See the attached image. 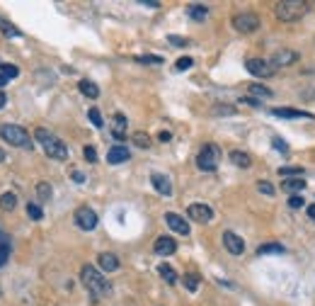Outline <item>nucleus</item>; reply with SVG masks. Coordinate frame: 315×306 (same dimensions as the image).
<instances>
[{
  "label": "nucleus",
  "instance_id": "f257e3e1",
  "mask_svg": "<svg viewBox=\"0 0 315 306\" xmlns=\"http://www.w3.org/2000/svg\"><path fill=\"white\" fill-rule=\"evenodd\" d=\"M34 139L41 144V149H44V153H47L49 158H54V160H65V158H68V146H65L58 136H54L49 129L39 127V129L34 131Z\"/></svg>",
  "mask_w": 315,
  "mask_h": 306
},
{
  "label": "nucleus",
  "instance_id": "f03ea898",
  "mask_svg": "<svg viewBox=\"0 0 315 306\" xmlns=\"http://www.w3.org/2000/svg\"><path fill=\"white\" fill-rule=\"evenodd\" d=\"M80 279H83L85 289H87L93 297H104V294L109 292V282H107L102 272L95 270L93 265H85V268L80 270Z\"/></svg>",
  "mask_w": 315,
  "mask_h": 306
},
{
  "label": "nucleus",
  "instance_id": "7ed1b4c3",
  "mask_svg": "<svg viewBox=\"0 0 315 306\" xmlns=\"http://www.w3.org/2000/svg\"><path fill=\"white\" fill-rule=\"evenodd\" d=\"M0 139H5L8 144L17 146V149H32V136L25 127L19 124H0Z\"/></svg>",
  "mask_w": 315,
  "mask_h": 306
},
{
  "label": "nucleus",
  "instance_id": "20e7f679",
  "mask_svg": "<svg viewBox=\"0 0 315 306\" xmlns=\"http://www.w3.org/2000/svg\"><path fill=\"white\" fill-rule=\"evenodd\" d=\"M274 12L281 22H296L308 12V3L303 0H284V3H277L274 5Z\"/></svg>",
  "mask_w": 315,
  "mask_h": 306
},
{
  "label": "nucleus",
  "instance_id": "39448f33",
  "mask_svg": "<svg viewBox=\"0 0 315 306\" xmlns=\"http://www.w3.org/2000/svg\"><path fill=\"white\" fill-rule=\"evenodd\" d=\"M218 163H221V149L216 144H204L201 151L196 153V168L204 173H211L218 168Z\"/></svg>",
  "mask_w": 315,
  "mask_h": 306
},
{
  "label": "nucleus",
  "instance_id": "423d86ee",
  "mask_svg": "<svg viewBox=\"0 0 315 306\" xmlns=\"http://www.w3.org/2000/svg\"><path fill=\"white\" fill-rule=\"evenodd\" d=\"M233 27L238 32H242V34H252V32L260 29V17L255 12H238L233 17Z\"/></svg>",
  "mask_w": 315,
  "mask_h": 306
},
{
  "label": "nucleus",
  "instance_id": "0eeeda50",
  "mask_svg": "<svg viewBox=\"0 0 315 306\" xmlns=\"http://www.w3.org/2000/svg\"><path fill=\"white\" fill-rule=\"evenodd\" d=\"M75 223H78V229H83V231H93V229H97V214L90 209V207H78L73 214Z\"/></svg>",
  "mask_w": 315,
  "mask_h": 306
},
{
  "label": "nucleus",
  "instance_id": "6e6552de",
  "mask_svg": "<svg viewBox=\"0 0 315 306\" xmlns=\"http://www.w3.org/2000/svg\"><path fill=\"white\" fill-rule=\"evenodd\" d=\"M245 68H248L252 75H257V78H269V75L274 73L272 61H264V58H250V61L245 64Z\"/></svg>",
  "mask_w": 315,
  "mask_h": 306
},
{
  "label": "nucleus",
  "instance_id": "1a4fd4ad",
  "mask_svg": "<svg viewBox=\"0 0 315 306\" xmlns=\"http://www.w3.org/2000/svg\"><path fill=\"white\" fill-rule=\"evenodd\" d=\"M187 214H189V219L192 221H199V223H209L213 219V209L209 207V204H189V209H187Z\"/></svg>",
  "mask_w": 315,
  "mask_h": 306
},
{
  "label": "nucleus",
  "instance_id": "9d476101",
  "mask_svg": "<svg viewBox=\"0 0 315 306\" xmlns=\"http://www.w3.org/2000/svg\"><path fill=\"white\" fill-rule=\"evenodd\" d=\"M223 246H226V248H228V253H233V255H240V253L245 251V241H242L238 233H233V231L223 233Z\"/></svg>",
  "mask_w": 315,
  "mask_h": 306
},
{
  "label": "nucleus",
  "instance_id": "9b49d317",
  "mask_svg": "<svg viewBox=\"0 0 315 306\" xmlns=\"http://www.w3.org/2000/svg\"><path fill=\"white\" fill-rule=\"evenodd\" d=\"M165 223L175 233H182V236H187V233H189V223H187L185 219H182L179 214H175V212H167L165 214Z\"/></svg>",
  "mask_w": 315,
  "mask_h": 306
},
{
  "label": "nucleus",
  "instance_id": "f8f14e48",
  "mask_svg": "<svg viewBox=\"0 0 315 306\" xmlns=\"http://www.w3.org/2000/svg\"><path fill=\"white\" fill-rule=\"evenodd\" d=\"M155 253L158 255H172V253L177 251V241L172 238V236H160V238H155Z\"/></svg>",
  "mask_w": 315,
  "mask_h": 306
},
{
  "label": "nucleus",
  "instance_id": "ddd939ff",
  "mask_svg": "<svg viewBox=\"0 0 315 306\" xmlns=\"http://www.w3.org/2000/svg\"><path fill=\"white\" fill-rule=\"evenodd\" d=\"M131 153L126 146H121V144H117V146H111L109 153H107V163H111V166H119V163H124V160H129Z\"/></svg>",
  "mask_w": 315,
  "mask_h": 306
},
{
  "label": "nucleus",
  "instance_id": "4468645a",
  "mask_svg": "<svg viewBox=\"0 0 315 306\" xmlns=\"http://www.w3.org/2000/svg\"><path fill=\"white\" fill-rule=\"evenodd\" d=\"M150 182H153V187H155V192H160V195L170 197L172 195V185H170V177L163 175V173H153L150 175Z\"/></svg>",
  "mask_w": 315,
  "mask_h": 306
},
{
  "label": "nucleus",
  "instance_id": "2eb2a0df",
  "mask_svg": "<svg viewBox=\"0 0 315 306\" xmlns=\"http://www.w3.org/2000/svg\"><path fill=\"white\" fill-rule=\"evenodd\" d=\"M274 117H286V119H315L310 112H303V110H288V107H277L272 110Z\"/></svg>",
  "mask_w": 315,
  "mask_h": 306
},
{
  "label": "nucleus",
  "instance_id": "dca6fc26",
  "mask_svg": "<svg viewBox=\"0 0 315 306\" xmlns=\"http://www.w3.org/2000/svg\"><path fill=\"white\" fill-rule=\"evenodd\" d=\"M298 61V54L296 51H291V49H284V51H277L274 58H272V66L277 68V66H294Z\"/></svg>",
  "mask_w": 315,
  "mask_h": 306
},
{
  "label": "nucleus",
  "instance_id": "f3484780",
  "mask_svg": "<svg viewBox=\"0 0 315 306\" xmlns=\"http://www.w3.org/2000/svg\"><path fill=\"white\" fill-rule=\"evenodd\" d=\"M97 262H100V268H102L104 272H114V270H119V258H117L114 253H102V255L97 258Z\"/></svg>",
  "mask_w": 315,
  "mask_h": 306
},
{
  "label": "nucleus",
  "instance_id": "a211bd4d",
  "mask_svg": "<svg viewBox=\"0 0 315 306\" xmlns=\"http://www.w3.org/2000/svg\"><path fill=\"white\" fill-rule=\"evenodd\" d=\"M111 134H114V139L117 141H124V136H126V117L124 114H114V127H111Z\"/></svg>",
  "mask_w": 315,
  "mask_h": 306
},
{
  "label": "nucleus",
  "instance_id": "6ab92c4d",
  "mask_svg": "<svg viewBox=\"0 0 315 306\" xmlns=\"http://www.w3.org/2000/svg\"><path fill=\"white\" fill-rule=\"evenodd\" d=\"M187 15L192 19H196V22H201V19H206V15H209V8H206V5H199V3H192V5H187Z\"/></svg>",
  "mask_w": 315,
  "mask_h": 306
},
{
  "label": "nucleus",
  "instance_id": "aec40b11",
  "mask_svg": "<svg viewBox=\"0 0 315 306\" xmlns=\"http://www.w3.org/2000/svg\"><path fill=\"white\" fill-rule=\"evenodd\" d=\"M306 190V182L303 177H291V180H284V192H291V195H298Z\"/></svg>",
  "mask_w": 315,
  "mask_h": 306
},
{
  "label": "nucleus",
  "instance_id": "412c9836",
  "mask_svg": "<svg viewBox=\"0 0 315 306\" xmlns=\"http://www.w3.org/2000/svg\"><path fill=\"white\" fill-rule=\"evenodd\" d=\"M17 207V195L15 192H3L0 195V209L3 212H12Z\"/></svg>",
  "mask_w": 315,
  "mask_h": 306
},
{
  "label": "nucleus",
  "instance_id": "4be33fe9",
  "mask_svg": "<svg viewBox=\"0 0 315 306\" xmlns=\"http://www.w3.org/2000/svg\"><path fill=\"white\" fill-rule=\"evenodd\" d=\"M78 88H80V93H83L85 97H90V100H97V97H100V88L95 83H90V80H80Z\"/></svg>",
  "mask_w": 315,
  "mask_h": 306
},
{
  "label": "nucleus",
  "instance_id": "5701e85b",
  "mask_svg": "<svg viewBox=\"0 0 315 306\" xmlns=\"http://www.w3.org/2000/svg\"><path fill=\"white\" fill-rule=\"evenodd\" d=\"M231 163H235L238 168H250L252 160L248 153H242V151H231Z\"/></svg>",
  "mask_w": 315,
  "mask_h": 306
},
{
  "label": "nucleus",
  "instance_id": "b1692460",
  "mask_svg": "<svg viewBox=\"0 0 315 306\" xmlns=\"http://www.w3.org/2000/svg\"><path fill=\"white\" fill-rule=\"evenodd\" d=\"M284 253V246L281 243H267V246H260L257 248V255H281Z\"/></svg>",
  "mask_w": 315,
  "mask_h": 306
},
{
  "label": "nucleus",
  "instance_id": "393cba45",
  "mask_svg": "<svg viewBox=\"0 0 315 306\" xmlns=\"http://www.w3.org/2000/svg\"><path fill=\"white\" fill-rule=\"evenodd\" d=\"M8 258H10V238L0 231V268L8 262Z\"/></svg>",
  "mask_w": 315,
  "mask_h": 306
},
{
  "label": "nucleus",
  "instance_id": "a878e982",
  "mask_svg": "<svg viewBox=\"0 0 315 306\" xmlns=\"http://www.w3.org/2000/svg\"><path fill=\"white\" fill-rule=\"evenodd\" d=\"M158 272H160V277L165 279L167 284H175V282H177V272L170 268V265H160V268H158Z\"/></svg>",
  "mask_w": 315,
  "mask_h": 306
},
{
  "label": "nucleus",
  "instance_id": "bb28decb",
  "mask_svg": "<svg viewBox=\"0 0 315 306\" xmlns=\"http://www.w3.org/2000/svg\"><path fill=\"white\" fill-rule=\"evenodd\" d=\"M0 32H3V34H8V37H19V34H22L15 25H10L8 19H3V17H0Z\"/></svg>",
  "mask_w": 315,
  "mask_h": 306
},
{
  "label": "nucleus",
  "instance_id": "cd10ccee",
  "mask_svg": "<svg viewBox=\"0 0 315 306\" xmlns=\"http://www.w3.org/2000/svg\"><path fill=\"white\" fill-rule=\"evenodd\" d=\"M131 139H133V144H136L139 149H148V146H150V136L146 134V131H136Z\"/></svg>",
  "mask_w": 315,
  "mask_h": 306
},
{
  "label": "nucleus",
  "instance_id": "c85d7f7f",
  "mask_svg": "<svg viewBox=\"0 0 315 306\" xmlns=\"http://www.w3.org/2000/svg\"><path fill=\"white\" fill-rule=\"evenodd\" d=\"M37 195H39V199L49 202V199H51V195H54V190H51V185H49V182H39V185H37Z\"/></svg>",
  "mask_w": 315,
  "mask_h": 306
},
{
  "label": "nucleus",
  "instance_id": "c756f323",
  "mask_svg": "<svg viewBox=\"0 0 315 306\" xmlns=\"http://www.w3.org/2000/svg\"><path fill=\"white\" fill-rule=\"evenodd\" d=\"M0 73L5 75V78H17L19 75V68L12 64H0Z\"/></svg>",
  "mask_w": 315,
  "mask_h": 306
},
{
  "label": "nucleus",
  "instance_id": "7c9ffc66",
  "mask_svg": "<svg viewBox=\"0 0 315 306\" xmlns=\"http://www.w3.org/2000/svg\"><path fill=\"white\" fill-rule=\"evenodd\" d=\"M87 117H90V121H93L97 129H102L104 121H102V114H100V110L97 107H90V112H87Z\"/></svg>",
  "mask_w": 315,
  "mask_h": 306
},
{
  "label": "nucleus",
  "instance_id": "2f4dec72",
  "mask_svg": "<svg viewBox=\"0 0 315 306\" xmlns=\"http://www.w3.org/2000/svg\"><path fill=\"white\" fill-rule=\"evenodd\" d=\"M182 282H185V287L189 289V292H196V289H199V277H196V275H192V272H189V275H185V277H182Z\"/></svg>",
  "mask_w": 315,
  "mask_h": 306
},
{
  "label": "nucleus",
  "instance_id": "473e14b6",
  "mask_svg": "<svg viewBox=\"0 0 315 306\" xmlns=\"http://www.w3.org/2000/svg\"><path fill=\"white\" fill-rule=\"evenodd\" d=\"M27 214H29V216H32V219H34V221H39V219L44 216V212H41V207H39V204H34V202H29V204H27Z\"/></svg>",
  "mask_w": 315,
  "mask_h": 306
},
{
  "label": "nucleus",
  "instance_id": "72a5a7b5",
  "mask_svg": "<svg viewBox=\"0 0 315 306\" xmlns=\"http://www.w3.org/2000/svg\"><path fill=\"white\" fill-rule=\"evenodd\" d=\"M250 93L257 95V97H272V90L264 88V85H250Z\"/></svg>",
  "mask_w": 315,
  "mask_h": 306
},
{
  "label": "nucleus",
  "instance_id": "f704fd0d",
  "mask_svg": "<svg viewBox=\"0 0 315 306\" xmlns=\"http://www.w3.org/2000/svg\"><path fill=\"white\" fill-rule=\"evenodd\" d=\"M133 61H139V64H155V66H160L163 64V58H160V56H136V58H133Z\"/></svg>",
  "mask_w": 315,
  "mask_h": 306
},
{
  "label": "nucleus",
  "instance_id": "c9c22d12",
  "mask_svg": "<svg viewBox=\"0 0 315 306\" xmlns=\"http://www.w3.org/2000/svg\"><path fill=\"white\" fill-rule=\"evenodd\" d=\"M192 66H194V61H192L189 56H185V58H179V61L175 64V71H189Z\"/></svg>",
  "mask_w": 315,
  "mask_h": 306
},
{
  "label": "nucleus",
  "instance_id": "e433bc0d",
  "mask_svg": "<svg viewBox=\"0 0 315 306\" xmlns=\"http://www.w3.org/2000/svg\"><path fill=\"white\" fill-rule=\"evenodd\" d=\"M279 175L288 177V175H303V168H279Z\"/></svg>",
  "mask_w": 315,
  "mask_h": 306
},
{
  "label": "nucleus",
  "instance_id": "4c0bfd02",
  "mask_svg": "<svg viewBox=\"0 0 315 306\" xmlns=\"http://www.w3.org/2000/svg\"><path fill=\"white\" fill-rule=\"evenodd\" d=\"M272 144H274V149H277L279 153H288V146H286V141H284V139L274 136V139H272Z\"/></svg>",
  "mask_w": 315,
  "mask_h": 306
},
{
  "label": "nucleus",
  "instance_id": "58836bf2",
  "mask_svg": "<svg viewBox=\"0 0 315 306\" xmlns=\"http://www.w3.org/2000/svg\"><path fill=\"white\" fill-rule=\"evenodd\" d=\"M257 190H260L262 195H274V187L269 185L267 180H260V182H257Z\"/></svg>",
  "mask_w": 315,
  "mask_h": 306
},
{
  "label": "nucleus",
  "instance_id": "ea45409f",
  "mask_svg": "<svg viewBox=\"0 0 315 306\" xmlns=\"http://www.w3.org/2000/svg\"><path fill=\"white\" fill-rule=\"evenodd\" d=\"M288 207H291V209H301V207H303V197H301V195H291V197H288Z\"/></svg>",
  "mask_w": 315,
  "mask_h": 306
},
{
  "label": "nucleus",
  "instance_id": "a19ab883",
  "mask_svg": "<svg viewBox=\"0 0 315 306\" xmlns=\"http://www.w3.org/2000/svg\"><path fill=\"white\" fill-rule=\"evenodd\" d=\"M83 156H85V160H87V163H95V160H97V151H95L93 146H85Z\"/></svg>",
  "mask_w": 315,
  "mask_h": 306
},
{
  "label": "nucleus",
  "instance_id": "79ce46f5",
  "mask_svg": "<svg viewBox=\"0 0 315 306\" xmlns=\"http://www.w3.org/2000/svg\"><path fill=\"white\" fill-rule=\"evenodd\" d=\"M167 42H170V44H175V47H187V44H189L185 37H177V34H170V37H167Z\"/></svg>",
  "mask_w": 315,
  "mask_h": 306
},
{
  "label": "nucleus",
  "instance_id": "37998d69",
  "mask_svg": "<svg viewBox=\"0 0 315 306\" xmlns=\"http://www.w3.org/2000/svg\"><path fill=\"white\" fill-rule=\"evenodd\" d=\"M240 105H250V107H262V102H260V100H252V97H242Z\"/></svg>",
  "mask_w": 315,
  "mask_h": 306
},
{
  "label": "nucleus",
  "instance_id": "c03bdc74",
  "mask_svg": "<svg viewBox=\"0 0 315 306\" xmlns=\"http://www.w3.org/2000/svg\"><path fill=\"white\" fill-rule=\"evenodd\" d=\"M71 177H73L75 182H85V175L80 173V170H73V173H71Z\"/></svg>",
  "mask_w": 315,
  "mask_h": 306
},
{
  "label": "nucleus",
  "instance_id": "a18cd8bd",
  "mask_svg": "<svg viewBox=\"0 0 315 306\" xmlns=\"http://www.w3.org/2000/svg\"><path fill=\"white\" fill-rule=\"evenodd\" d=\"M158 139H160V141H170V139H172V134H170V131H160V134H158Z\"/></svg>",
  "mask_w": 315,
  "mask_h": 306
},
{
  "label": "nucleus",
  "instance_id": "49530a36",
  "mask_svg": "<svg viewBox=\"0 0 315 306\" xmlns=\"http://www.w3.org/2000/svg\"><path fill=\"white\" fill-rule=\"evenodd\" d=\"M141 5H146V8H160V3H148V0H141Z\"/></svg>",
  "mask_w": 315,
  "mask_h": 306
},
{
  "label": "nucleus",
  "instance_id": "de8ad7c7",
  "mask_svg": "<svg viewBox=\"0 0 315 306\" xmlns=\"http://www.w3.org/2000/svg\"><path fill=\"white\" fill-rule=\"evenodd\" d=\"M306 212H308V216H310V219H313V221H315V204H310V207H308Z\"/></svg>",
  "mask_w": 315,
  "mask_h": 306
},
{
  "label": "nucleus",
  "instance_id": "09e8293b",
  "mask_svg": "<svg viewBox=\"0 0 315 306\" xmlns=\"http://www.w3.org/2000/svg\"><path fill=\"white\" fill-rule=\"evenodd\" d=\"M5 102H8V97H5V93H3V90H0V110H3V107H5Z\"/></svg>",
  "mask_w": 315,
  "mask_h": 306
},
{
  "label": "nucleus",
  "instance_id": "8fccbe9b",
  "mask_svg": "<svg viewBox=\"0 0 315 306\" xmlns=\"http://www.w3.org/2000/svg\"><path fill=\"white\" fill-rule=\"evenodd\" d=\"M3 85H8V78H5V75L0 73V90H3Z\"/></svg>",
  "mask_w": 315,
  "mask_h": 306
},
{
  "label": "nucleus",
  "instance_id": "3c124183",
  "mask_svg": "<svg viewBox=\"0 0 315 306\" xmlns=\"http://www.w3.org/2000/svg\"><path fill=\"white\" fill-rule=\"evenodd\" d=\"M3 160H5V151L0 149V163H3Z\"/></svg>",
  "mask_w": 315,
  "mask_h": 306
}]
</instances>
